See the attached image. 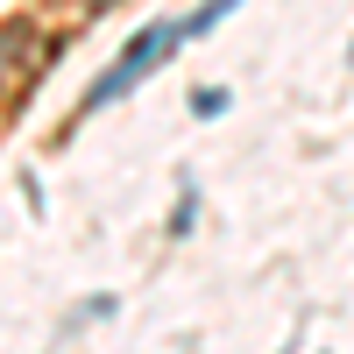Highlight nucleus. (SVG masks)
I'll return each instance as SVG.
<instances>
[{
    "label": "nucleus",
    "mask_w": 354,
    "mask_h": 354,
    "mask_svg": "<svg viewBox=\"0 0 354 354\" xmlns=\"http://www.w3.org/2000/svg\"><path fill=\"white\" fill-rule=\"evenodd\" d=\"M177 43H185V36H177V21H156V28H142V36L121 50V64H113L100 85H93V93H85V113H100V106H113V100H121L128 93V85L135 78H149L156 64H163V57L177 50Z\"/></svg>",
    "instance_id": "f257e3e1"
},
{
    "label": "nucleus",
    "mask_w": 354,
    "mask_h": 354,
    "mask_svg": "<svg viewBox=\"0 0 354 354\" xmlns=\"http://www.w3.org/2000/svg\"><path fill=\"white\" fill-rule=\"evenodd\" d=\"M234 8H241V0H205L198 15H185V21H177V36H185V43H192V36H205V28H220Z\"/></svg>",
    "instance_id": "f03ea898"
},
{
    "label": "nucleus",
    "mask_w": 354,
    "mask_h": 354,
    "mask_svg": "<svg viewBox=\"0 0 354 354\" xmlns=\"http://www.w3.org/2000/svg\"><path fill=\"white\" fill-rule=\"evenodd\" d=\"M192 113H198V121H220V113H227V93H220V85H198V93H192Z\"/></svg>",
    "instance_id": "7ed1b4c3"
},
{
    "label": "nucleus",
    "mask_w": 354,
    "mask_h": 354,
    "mask_svg": "<svg viewBox=\"0 0 354 354\" xmlns=\"http://www.w3.org/2000/svg\"><path fill=\"white\" fill-rule=\"evenodd\" d=\"M192 205H198L192 192H185V198H177V213H170V241H185V234H192Z\"/></svg>",
    "instance_id": "20e7f679"
},
{
    "label": "nucleus",
    "mask_w": 354,
    "mask_h": 354,
    "mask_svg": "<svg viewBox=\"0 0 354 354\" xmlns=\"http://www.w3.org/2000/svg\"><path fill=\"white\" fill-rule=\"evenodd\" d=\"M347 64H354V43H347Z\"/></svg>",
    "instance_id": "39448f33"
}]
</instances>
